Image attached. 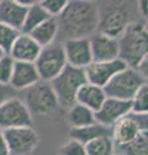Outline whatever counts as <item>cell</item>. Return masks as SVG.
Listing matches in <instances>:
<instances>
[{"instance_id": "6da1fadb", "label": "cell", "mask_w": 148, "mask_h": 155, "mask_svg": "<svg viewBox=\"0 0 148 155\" xmlns=\"http://www.w3.org/2000/svg\"><path fill=\"white\" fill-rule=\"evenodd\" d=\"M98 4L87 0H71L58 17L59 34L67 39L90 38L98 30Z\"/></svg>"}, {"instance_id": "7a4b0ae2", "label": "cell", "mask_w": 148, "mask_h": 155, "mask_svg": "<svg viewBox=\"0 0 148 155\" xmlns=\"http://www.w3.org/2000/svg\"><path fill=\"white\" fill-rule=\"evenodd\" d=\"M98 4V30L97 32L118 39L130 23L142 19L138 3L133 2H102Z\"/></svg>"}, {"instance_id": "3957f363", "label": "cell", "mask_w": 148, "mask_h": 155, "mask_svg": "<svg viewBox=\"0 0 148 155\" xmlns=\"http://www.w3.org/2000/svg\"><path fill=\"white\" fill-rule=\"evenodd\" d=\"M118 40V58L125 62L128 67L137 69V66L148 56V31L144 19L130 23Z\"/></svg>"}, {"instance_id": "277c9868", "label": "cell", "mask_w": 148, "mask_h": 155, "mask_svg": "<svg viewBox=\"0 0 148 155\" xmlns=\"http://www.w3.org/2000/svg\"><path fill=\"white\" fill-rule=\"evenodd\" d=\"M87 83L84 69L66 66L61 74L50 81L54 93L58 100L59 107L70 109L76 104V96L80 88Z\"/></svg>"}, {"instance_id": "5b68a950", "label": "cell", "mask_w": 148, "mask_h": 155, "mask_svg": "<svg viewBox=\"0 0 148 155\" xmlns=\"http://www.w3.org/2000/svg\"><path fill=\"white\" fill-rule=\"evenodd\" d=\"M25 105L27 106L31 115H52L59 109L58 100L48 81H39L35 85L26 91L25 94Z\"/></svg>"}, {"instance_id": "8992f818", "label": "cell", "mask_w": 148, "mask_h": 155, "mask_svg": "<svg viewBox=\"0 0 148 155\" xmlns=\"http://www.w3.org/2000/svg\"><path fill=\"white\" fill-rule=\"evenodd\" d=\"M66 66H67V61H66L63 44L59 41H54L53 44L41 48L40 54L35 61V67L40 80L48 83L55 79L65 70Z\"/></svg>"}, {"instance_id": "52a82bcc", "label": "cell", "mask_w": 148, "mask_h": 155, "mask_svg": "<svg viewBox=\"0 0 148 155\" xmlns=\"http://www.w3.org/2000/svg\"><path fill=\"white\" fill-rule=\"evenodd\" d=\"M143 83H146V80L140 76L139 72L135 69L126 67L115 75L103 87V91L108 98L130 101Z\"/></svg>"}, {"instance_id": "ba28073f", "label": "cell", "mask_w": 148, "mask_h": 155, "mask_svg": "<svg viewBox=\"0 0 148 155\" xmlns=\"http://www.w3.org/2000/svg\"><path fill=\"white\" fill-rule=\"evenodd\" d=\"M3 132L9 155H31L40 143V136L32 127L12 128Z\"/></svg>"}, {"instance_id": "9c48e42d", "label": "cell", "mask_w": 148, "mask_h": 155, "mask_svg": "<svg viewBox=\"0 0 148 155\" xmlns=\"http://www.w3.org/2000/svg\"><path fill=\"white\" fill-rule=\"evenodd\" d=\"M21 127H32V115L25 102L14 97L0 105V129H12Z\"/></svg>"}, {"instance_id": "30bf717a", "label": "cell", "mask_w": 148, "mask_h": 155, "mask_svg": "<svg viewBox=\"0 0 148 155\" xmlns=\"http://www.w3.org/2000/svg\"><path fill=\"white\" fill-rule=\"evenodd\" d=\"M62 44H63L66 61L68 66L85 69L93 62L89 38L67 39Z\"/></svg>"}, {"instance_id": "8fae6325", "label": "cell", "mask_w": 148, "mask_h": 155, "mask_svg": "<svg viewBox=\"0 0 148 155\" xmlns=\"http://www.w3.org/2000/svg\"><path fill=\"white\" fill-rule=\"evenodd\" d=\"M126 64L122 62L120 58L108 62H92L88 67H85V76L87 81L90 84L103 88L112 78L118 74L124 69H126Z\"/></svg>"}, {"instance_id": "7c38bea8", "label": "cell", "mask_w": 148, "mask_h": 155, "mask_svg": "<svg viewBox=\"0 0 148 155\" xmlns=\"http://www.w3.org/2000/svg\"><path fill=\"white\" fill-rule=\"evenodd\" d=\"M129 114H131L130 101L108 98V97L101 106V109L97 113H94L95 122L102 125H106V127H109V128L120 119L128 116Z\"/></svg>"}, {"instance_id": "4fadbf2b", "label": "cell", "mask_w": 148, "mask_h": 155, "mask_svg": "<svg viewBox=\"0 0 148 155\" xmlns=\"http://www.w3.org/2000/svg\"><path fill=\"white\" fill-rule=\"evenodd\" d=\"M89 40L93 62H108L118 58V40L116 38L95 32Z\"/></svg>"}, {"instance_id": "5bb4252c", "label": "cell", "mask_w": 148, "mask_h": 155, "mask_svg": "<svg viewBox=\"0 0 148 155\" xmlns=\"http://www.w3.org/2000/svg\"><path fill=\"white\" fill-rule=\"evenodd\" d=\"M40 81L39 74L35 67V64L30 62H16L13 64L12 76L9 85L17 92L20 91H27L32 85Z\"/></svg>"}, {"instance_id": "9a60e30c", "label": "cell", "mask_w": 148, "mask_h": 155, "mask_svg": "<svg viewBox=\"0 0 148 155\" xmlns=\"http://www.w3.org/2000/svg\"><path fill=\"white\" fill-rule=\"evenodd\" d=\"M41 52V47L32 39L28 34L21 32L12 47L9 56L16 62H30L35 64L36 58Z\"/></svg>"}, {"instance_id": "2e32d148", "label": "cell", "mask_w": 148, "mask_h": 155, "mask_svg": "<svg viewBox=\"0 0 148 155\" xmlns=\"http://www.w3.org/2000/svg\"><path fill=\"white\" fill-rule=\"evenodd\" d=\"M140 134V128L131 114L120 119L111 127V138L113 140L116 147L125 146V145L133 142Z\"/></svg>"}, {"instance_id": "e0dca14e", "label": "cell", "mask_w": 148, "mask_h": 155, "mask_svg": "<svg viewBox=\"0 0 148 155\" xmlns=\"http://www.w3.org/2000/svg\"><path fill=\"white\" fill-rule=\"evenodd\" d=\"M27 13V8L18 0H0V23L21 31Z\"/></svg>"}, {"instance_id": "ac0fdd59", "label": "cell", "mask_w": 148, "mask_h": 155, "mask_svg": "<svg viewBox=\"0 0 148 155\" xmlns=\"http://www.w3.org/2000/svg\"><path fill=\"white\" fill-rule=\"evenodd\" d=\"M106 98H107V96L104 93L103 88L97 87L94 84H90L87 81L77 92L76 104L85 106V107H88L89 110H92L93 113H97V111L101 109L103 102L106 101Z\"/></svg>"}, {"instance_id": "d6986e66", "label": "cell", "mask_w": 148, "mask_h": 155, "mask_svg": "<svg viewBox=\"0 0 148 155\" xmlns=\"http://www.w3.org/2000/svg\"><path fill=\"white\" fill-rule=\"evenodd\" d=\"M59 34V25H58V18L49 17L41 23L40 26L34 28L28 35H30L34 40L39 44L41 48L48 47L53 44L55 38Z\"/></svg>"}, {"instance_id": "ffe728a7", "label": "cell", "mask_w": 148, "mask_h": 155, "mask_svg": "<svg viewBox=\"0 0 148 155\" xmlns=\"http://www.w3.org/2000/svg\"><path fill=\"white\" fill-rule=\"evenodd\" d=\"M103 136H111V128L99 123H94L92 125L83 127V128H71L68 132L70 140L77 141L80 143H83L84 146L88 142L93 141L95 138L103 137Z\"/></svg>"}, {"instance_id": "44dd1931", "label": "cell", "mask_w": 148, "mask_h": 155, "mask_svg": "<svg viewBox=\"0 0 148 155\" xmlns=\"http://www.w3.org/2000/svg\"><path fill=\"white\" fill-rule=\"evenodd\" d=\"M67 123L71 128H83L97 122H95V115L92 110L80 104H75L67 110Z\"/></svg>"}, {"instance_id": "7402d4cb", "label": "cell", "mask_w": 148, "mask_h": 155, "mask_svg": "<svg viewBox=\"0 0 148 155\" xmlns=\"http://www.w3.org/2000/svg\"><path fill=\"white\" fill-rule=\"evenodd\" d=\"M50 16L45 12V9L40 5V2H36L34 5L27 8L26 18L23 22V26L21 28V32L23 34H30L34 28L40 26L43 22L46 21Z\"/></svg>"}, {"instance_id": "603a6c76", "label": "cell", "mask_w": 148, "mask_h": 155, "mask_svg": "<svg viewBox=\"0 0 148 155\" xmlns=\"http://www.w3.org/2000/svg\"><path fill=\"white\" fill-rule=\"evenodd\" d=\"M115 149H116V145L111 138V136H103V137L95 138L85 145L87 155H113Z\"/></svg>"}, {"instance_id": "cb8c5ba5", "label": "cell", "mask_w": 148, "mask_h": 155, "mask_svg": "<svg viewBox=\"0 0 148 155\" xmlns=\"http://www.w3.org/2000/svg\"><path fill=\"white\" fill-rule=\"evenodd\" d=\"M131 114L144 115L148 114V83H143L135 92L134 97L130 100Z\"/></svg>"}, {"instance_id": "d4e9b609", "label": "cell", "mask_w": 148, "mask_h": 155, "mask_svg": "<svg viewBox=\"0 0 148 155\" xmlns=\"http://www.w3.org/2000/svg\"><path fill=\"white\" fill-rule=\"evenodd\" d=\"M21 35V31L17 28H13L8 25L0 23V49L5 54H9L14 41Z\"/></svg>"}, {"instance_id": "484cf974", "label": "cell", "mask_w": 148, "mask_h": 155, "mask_svg": "<svg viewBox=\"0 0 148 155\" xmlns=\"http://www.w3.org/2000/svg\"><path fill=\"white\" fill-rule=\"evenodd\" d=\"M117 149L118 154L121 155H148V141L142 133L133 142Z\"/></svg>"}, {"instance_id": "4316f807", "label": "cell", "mask_w": 148, "mask_h": 155, "mask_svg": "<svg viewBox=\"0 0 148 155\" xmlns=\"http://www.w3.org/2000/svg\"><path fill=\"white\" fill-rule=\"evenodd\" d=\"M68 0H43L40 2V5L45 9V12L49 14L50 17L58 18L65 8L67 7Z\"/></svg>"}, {"instance_id": "83f0119b", "label": "cell", "mask_w": 148, "mask_h": 155, "mask_svg": "<svg viewBox=\"0 0 148 155\" xmlns=\"http://www.w3.org/2000/svg\"><path fill=\"white\" fill-rule=\"evenodd\" d=\"M14 61L9 54L0 58V84H9Z\"/></svg>"}, {"instance_id": "f1b7e54d", "label": "cell", "mask_w": 148, "mask_h": 155, "mask_svg": "<svg viewBox=\"0 0 148 155\" xmlns=\"http://www.w3.org/2000/svg\"><path fill=\"white\" fill-rule=\"evenodd\" d=\"M59 155H87L85 151V146L83 143H80L74 140H70L65 145H62L59 147Z\"/></svg>"}, {"instance_id": "f546056e", "label": "cell", "mask_w": 148, "mask_h": 155, "mask_svg": "<svg viewBox=\"0 0 148 155\" xmlns=\"http://www.w3.org/2000/svg\"><path fill=\"white\" fill-rule=\"evenodd\" d=\"M17 97V91L13 89L9 84H0V105L7 102L8 100Z\"/></svg>"}, {"instance_id": "4dcf8cb0", "label": "cell", "mask_w": 148, "mask_h": 155, "mask_svg": "<svg viewBox=\"0 0 148 155\" xmlns=\"http://www.w3.org/2000/svg\"><path fill=\"white\" fill-rule=\"evenodd\" d=\"M131 116L135 119V122L138 123V125H139L140 132L142 133H148V114H144V115L131 114Z\"/></svg>"}, {"instance_id": "1f68e13d", "label": "cell", "mask_w": 148, "mask_h": 155, "mask_svg": "<svg viewBox=\"0 0 148 155\" xmlns=\"http://www.w3.org/2000/svg\"><path fill=\"white\" fill-rule=\"evenodd\" d=\"M135 70L139 72L140 76L148 83V56H147L146 58H143V61L137 66Z\"/></svg>"}, {"instance_id": "d6a6232c", "label": "cell", "mask_w": 148, "mask_h": 155, "mask_svg": "<svg viewBox=\"0 0 148 155\" xmlns=\"http://www.w3.org/2000/svg\"><path fill=\"white\" fill-rule=\"evenodd\" d=\"M0 155H9V150H8V145L4 137V132L0 129Z\"/></svg>"}, {"instance_id": "836d02e7", "label": "cell", "mask_w": 148, "mask_h": 155, "mask_svg": "<svg viewBox=\"0 0 148 155\" xmlns=\"http://www.w3.org/2000/svg\"><path fill=\"white\" fill-rule=\"evenodd\" d=\"M144 23H146V28H147V31H148V17L144 19Z\"/></svg>"}, {"instance_id": "e575fe53", "label": "cell", "mask_w": 148, "mask_h": 155, "mask_svg": "<svg viewBox=\"0 0 148 155\" xmlns=\"http://www.w3.org/2000/svg\"><path fill=\"white\" fill-rule=\"evenodd\" d=\"M4 56H5V53H4L2 49H0V58H2V57H4Z\"/></svg>"}, {"instance_id": "d590c367", "label": "cell", "mask_w": 148, "mask_h": 155, "mask_svg": "<svg viewBox=\"0 0 148 155\" xmlns=\"http://www.w3.org/2000/svg\"><path fill=\"white\" fill-rule=\"evenodd\" d=\"M143 136H144V137L147 138V141H148V133H143Z\"/></svg>"}, {"instance_id": "8d00e7d4", "label": "cell", "mask_w": 148, "mask_h": 155, "mask_svg": "<svg viewBox=\"0 0 148 155\" xmlns=\"http://www.w3.org/2000/svg\"><path fill=\"white\" fill-rule=\"evenodd\" d=\"M113 155H121V154H113Z\"/></svg>"}]
</instances>
